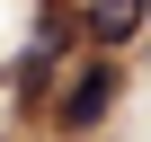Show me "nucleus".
Masks as SVG:
<instances>
[{"mask_svg":"<svg viewBox=\"0 0 151 142\" xmlns=\"http://www.w3.org/2000/svg\"><path fill=\"white\" fill-rule=\"evenodd\" d=\"M107 107H116V62L98 53V62H80L62 80V98H53V124L62 133H89V124H107Z\"/></svg>","mask_w":151,"mask_h":142,"instance_id":"f257e3e1","label":"nucleus"},{"mask_svg":"<svg viewBox=\"0 0 151 142\" xmlns=\"http://www.w3.org/2000/svg\"><path fill=\"white\" fill-rule=\"evenodd\" d=\"M142 18H151L142 0H98V9H80V36L107 53V44H133V36H142Z\"/></svg>","mask_w":151,"mask_h":142,"instance_id":"f03ea898","label":"nucleus"}]
</instances>
